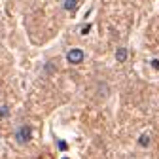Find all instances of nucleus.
<instances>
[{
  "mask_svg": "<svg viewBox=\"0 0 159 159\" xmlns=\"http://www.w3.org/2000/svg\"><path fill=\"white\" fill-rule=\"evenodd\" d=\"M59 150H63V152H65V150H68V148H66V142H65V140H59Z\"/></svg>",
  "mask_w": 159,
  "mask_h": 159,
  "instance_id": "obj_8",
  "label": "nucleus"
},
{
  "mask_svg": "<svg viewBox=\"0 0 159 159\" xmlns=\"http://www.w3.org/2000/svg\"><path fill=\"white\" fill-rule=\"evenodd\" d=\"M63 159H68V157H63Z\"/></svg>",
  "mask_w": 159,
  "mask_h": 159,
  "instance_id": "obj_10",
  "label": "nucleus"
},
{
  "mask_svg": "<svg viewBox=\"0 0 159 159\" xmlns=\"http://www.w3.org/2000/svg\"><path fill=\"white\" fill-rule=\"evenodd\" d=\"M32 138V127L30 125H21L17 131H15V140L17 144H27Z\"/></svg>",
  "mask_w": 159,
  "mask_h": 159,
  "instance_id": "obj_1",
  "label": "nucleus"
},
{
  "mask_svg": "<svg viewBox=\"0 0 159 159\" xmlns=\"http://www.w3.org/2000/svg\"><path fill=\"white\" fill-rule=\"evenodd\" d=\"M152 66L153 68H159V61H157V59H153V61H152Z\"/></svg>",
  "mask_w": 159,
  "mask_h": 159,
  "instance_id": "obj_9",
  "label": "nucleus"
},
{
  "mask_svg": "<svg viewBox=\"0 0 159 159\" xmlns=\"http://www.w3.org/2000/svg\"><path fill=\"white\" fill-rule=\"evenodd\" d=\"M8 114H10V106H6V104L0 106V117H6Z\"/></svg>",
  "mask_w": 159,
  "mask_h": 159,
  "instance_id": "obj_6",
  "label": "nucleus"
},
{
  "mask_svg": "<svg viewBox=\"0 0 159 159\" xmlns=\"http://www.w3.org/2000/svg\"><path fill=\"white\" fill-rule=\"evenodd\" d=\"M138 144H140L142 148H146L148 144H150V136L144 133V134H140V136H138Z\"/></svg>",
  "mask_w": 159,
  "mask_h": 159,
  "instance_id": "obj_5",
  "label": "nucleus"
},
{
  "mask_svg": "<svg viewBox=\"0 0 159 159\" xmlns=\"http://www.w3.org/2000/svg\"><path fill=\"white\" fill-rule=\"evenodd\" d=\"M127 57H129L127 48H117V49H116V61H117V63H125Z\"/></svg>",
  "mask_w": 159,
  "mask_h": 159,
  "instance_id": "obj_3",
  "label": "nucleus"
},
{
  "mask_svg": "<svg viewBox=\"0 0 159 159\" xmlns=\"http://www.w3.org/2000/svg\"><path fill=\"white\" fill-rule=\"evenodd\" d=\"M89 30H91V25L87 23V25H84L82 29H80V34H82V36H85V34H89Z\"/></svg>",
  "mask_w": 159,
  "mask_h": 159,
  "instance_id": "obj_7",
  "label": "nucleus"
},
{
  "mask_svg": "<svg viewBox=\"0 0 159 159\" xmlns=\"http://www.w3.org/2000/svg\"><path fill=\"white\" fill-rule=\"evenodd\" d=\"M78 6H80V0H65V4H63V8L66 11H76Z\"/></svg>",
  "mask_w": 159,
  "mask_h": 159,
  "instance_id": "obj_4",
  "label": "nucleus"
},
{
  "mask_svg": "<svg viewBox=\"0 0 159 159\" xmlns=\"http://www.w3.org/2000/svg\"><path fill=\"white\" fill-rule=\"evenodd\" d=\"M84 59H85V53L80 49V48H74L66 53V61L70 65H80V63H84Z\"/></svg>",
  "mask_w": 159,
  "mask_h": 159,
  "instance_id": "obj_2",
  "label": "nucleus"
}]
</instances>
